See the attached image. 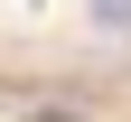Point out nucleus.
<instances>
[{
	"instance_id": "f257e3e1",
	"label": "nucleus",
	"mask_w": 131,
	"mask_h": 122,
	"mask_svg": "<svg viewBox=\"0 0 131 122\" xmlns=\"http://www.w3.org/2000/svg\"><path fill=\"white\" fill-rule=\"evenodd\" d=\"M94 10V28H112V38H131V0H84Z\"/></svg>"
}]
</instances>
